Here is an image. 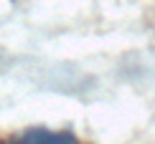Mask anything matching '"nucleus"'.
<instances>
[{"mask_svg": "<svg viewBox=\"0 0 155 144\" xmlns=\"http://www.w3.org/2000/svg\"><path fill=\"white\" fill-rule=\"evenodd\" d=\"M15 142L25 144H74L76 136L71 132H51V129H25L15 136Z\"/></svg>", "mask_w": 155, "mask_h": 144, "instance_id": "nucleus-1", "label": "nucleus"}]
</instances>
